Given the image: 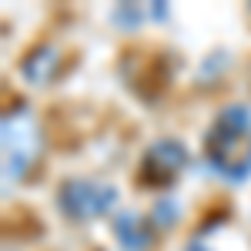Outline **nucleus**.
Segmentation results:
<instances>
[{
    "instance_id": "nucleus-1",
    "label": "nucleus",
    "mask_w": 251,
    "mask_h": 251,
    "mask_svg": "<svg viewBox=\"0 0 251 251\" xmlns=\"http://www.w3.org/2000/svg\"><path fill=\"white\" fill-rule=\"evenodd\" d=\"M204 164L225 181L251 177V111L245 104L221 107L204 134Z\"/></svg>"
},
{
    "instance_id": "nucleus-2",
    "label": "nucleus",
    "mask_w": 251,
    "mask_h": 251,
    "mask_svg": "<svg viewBox=\"0 0 251 251\" xmlns=\"http://www.w3.org/2000/svg\"><path fill=\"white\" fill-rule=\"evenodd\" d=\"M40 151H44V137L34 111L27 104L7 107L3 111V184L10 188L24 181L37 164Z\"/></svg>"
},
{
    "instance_id": "nucleus-3",
    "label": "nucleus",
    "mask_w": 251,
    "mask_h": 251,
    "mask_svg": "<svg viewBox=\"0 0 251 251\" xmlns=\"http://www.w3.org/2000/svg\"><path fill=\"white\" fill-rule=\"evenodd\" d=\"M117 191L107 181H94V177H67L57 188V208L64 218L87 225L94 218H104L107 211H114Z\"/></svg>"
},
{
    "instance_id": "nucleus-4",
    "label": "nucleus",
    "mask_w": 251,
    "mask_h": 251,
    "mask_svg": "<svg viewBox=\"0 0 251 251\" xmlns=\"http://www.w3.org/2000/svg\"><path fill=\"white\" fill-rule=\"evenodd\" d=\"M188 161H191V154H188V148H184L181 141H174V137H161V141H154V144H148V151L141 154L137 181L148 184V188L164 191V188H171L174 181L184 174Z\"/></svg>"
},
{
    "instance_id": "nucleus-5",
    "label": "nucleus",
    "mask_w": 251,
    "mask_h": 251,
    "mask_svg": "<svg viewBox=\"0 0 251 251\" xmlns=\"http://www.w3.org/2000/svg\"><path fill=\"white\" fill-rule=\"evenodd\" d=\"M60 67H64V54H60V47L54 44H40L34 47L24 64H20V74L27 84H34V87H47V84H54L60 74Z\"/></svg>"
},
{
    "instance_id": "nucleus-6",
    "label": "nucleus",
    "mask_w": 251,
    "mask_h": 251,
    "mask_svg": "<svg viewBox=\"0 0 251 251\" xmlns=\"http://www.w3.org/2000/svg\"><path fill=\"white\" fill-rule=\"evenodd\" d=\"M114 238L124 251H148L154 245L151 221L134 214V211H117L114 214Z\"/></svg>"
},
{
    "instance_id": "nucleus-7",
    "label": "nucleus",
    "mask_w": 251,
    "mask_h": 251,
    "mask_svg": "<svg viewBox=\"0 0 251 251\" xmlns=\"http://www.w3.org/2000/svg\"><path fill=\"white\" fill-rule=\"evenodd\" d=\"M151 17V7H141V3H121L114 10V24L117 27H124V30H131V27H137L141 20Z\"/></svg>"
},
{
    "instance_id": "nucleus-8",
    "label": "nucleus",
    "mask_w": 251,
    "mask_h": 251,
    "mask_svg": "<svg viewBox=\"0 0 251 251\" xmlns=\"http://www.w3.org/2000/svg\"><path fill=\"white\" fill-rule=\"evenodd\" d=\"M174 221H177V201H171V198L157 201L154 211H151V225H157V228H171Z\"/></svg>"
},
{
    "instance_id": "nucleus-9",
    "label": "nucleus",
    "mask_w": 251,
    "mask_h": 251,
    "mask_svg": "<svg viewBox=\"0 0 251 251\" xmlns=\"http://www.w3.org/2000/svg\"><path fill=\"white\" fill-rule=\"evenodd\" d=\"M188 251H204V248H201V245H198V241H194V245H191V248H188Z\"/></svg>"
}]
</instances>
